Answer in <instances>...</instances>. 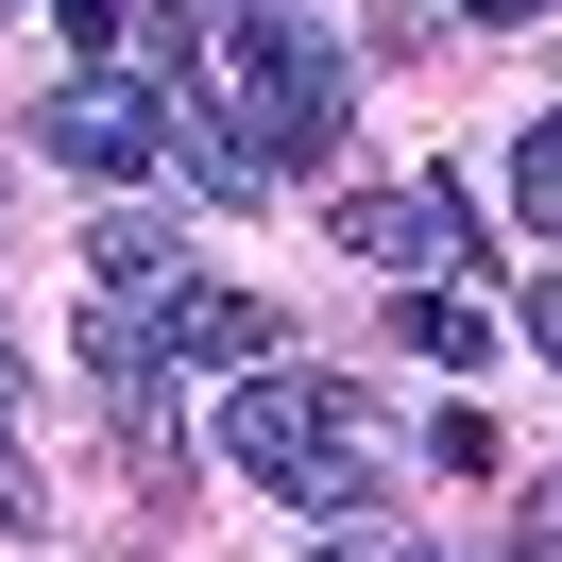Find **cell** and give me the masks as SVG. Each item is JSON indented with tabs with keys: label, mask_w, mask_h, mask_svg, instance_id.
Instances as JSON below:
<instances>
[{
	"label": "cell",
	"mask_w": 562,
	"mask_h": 562,
	"mask_svg": "<svg viewBox=\"0 0 562 562\" xmlns=\"http://www.w3.org/2000/svg\"><path fill=\"white\" fill-rule=\"evenodd\" d=\"M154 69H188V86L222 103V137L256 154V188L324 171L341 120H358V69H341V35H324L307 0H222L205 35H154Z\"/></svg>",
	"instance_id": "1"
},
{
	"label": "cell",
	"mask_w": 562,
	"mask_h": 562,
	"mask_svg": "<svg viewBox=\"0 0 562 562\" xmlns=\"http://www.w3.org/2000/svg\"><path fill=\"white\" fill-rule=\"evenodd\" d=\"M222 460H239V477H273V494H307V512H358V477H375V392L256 358V375L222 392Z\"/></svg>",
	"instance_id": "2"
},
{
	"label": "cell",
	"mask_w": 562,
	"mask_h": 562,
	"mask_svg": "<svg viewBox=\"0 0 562 562\" xmlns=\"http://www.w3.org/2000/svg\"><path fill=\"white\" fill-rule=\"evenodd\" d=\"M171 307H188V256L154 222H103L86 239V358H171Z\"/></svg>",
	"instance_id": "3"
},
{
	"label": "cell",
	"mask_w": 562,
	"mask_h": 562,
	"mask_svg": "<svg viewBox=\"0 0 562 562\" xmlns=\"http://www.w3.org/2000/svg\"><path fill=\"white\" fill-rule=\"evenodd\" d=\"M35 154H52V171H86V188H137L171 137H154V86H137V69H69V86L35 103Z\"/></svg>",
	"instance_id": "4"
},
{
	"label": "cell",
	"mask_w": 562,
	"mask_h": 562,
	"mask_svg": "<svg viewBox=\"0 0 562 562\" xmlns=\"http://www.w3.org/2000/svg\"><path fill=\"white\" fill-rule=\"evenodd\" d=\"M324 222H341V256H358V273H494L460 188H341Z\"/></svg>",
	"instance_id": "5"
},
{
	"label": "cell",
	"mask_w": 562,
	"mask_h": 562,
	"mask_svg": "<svg viewBox=\"0 0 562 562\" xmlns=\"http://www.w3.org/2000/svg\"><path fill=\"white\" fill-rule=\"evenodd\" d=\"M171 358H205V375H256V358H273V307H256V290H205V273H188Z\"/></svg>",
	"instance_id": "6"
},
{
	"label": "cell",
	"mask_w": 562,
	"mask_h": 562,
	"mask_svg": "<svg viewBox=\"0 0 562 562\" xmlns=\"http://www.w3.org/2000/svg\"><path fill=\"white\" fill-rule=\"evenodd\" d=\"M392 341L443 358V375H477V358H494V307H477V290H409V307H392Z\"/></svg>",
	"instance_id": "7"
},
{
	"label": "cell",
	"mask_w": 562,
	"mask_h": 562,
	"mask_svg": "<svg viewBox=\"0 0 562 562\" xmlns=\"http://www.w3.org/2000/svg\"><path fill=\"white\" fill-rule=\"evenodd\" d=\"M512 222H562V120H528V137H512Z\"/></svg>",
	"instance_id": "8"
},
{
	"label": "cell",
	"mask_w": 562,
	"mask_h": 562,
	"mask_svg": "<svg viewBox=\"0 0 562 562\" xmlns=\"http://www.w3.org/2000/svg\"><path fill=\"white\" fill-rule=\"evenodd\" d=\"M512 324H528V358L562 375V273H528V290H512Z\"/></svg>",
	"instance_id": "9"
},
{
	"label": "cell",
	"mask_w": 562,
	"mask_h": 562,
	"mask_svg": "<svg viewBox=\"0 0 562 562\" xmlns=\"http://www.w3.org/2000/svg\"><path fill=\"white\" fill-rule=\"evenodd\" d=\"M0 409H18V392H0ZM52 494H35V460H18V426H0V528H35Z\"/></svg>",
	"instance_id": "10"
},
{
	"label": "cell",
	"mask_w": 562,
	"mask_h": 562,
	"mask_svg": "<svg viewBox=\"0 0 562 562\" xmlns=\"http://www.w3.org/2000/svg\"><path fill=\"white\" fill-rule=\"evenodd\" d=\"M307 562H443V546H409V528H341V546H307Z\"/></svg>",
	"instance_id": "11"
},
{
	"label": "cell",
	"mask_w": 562,
	"mask_h": 562,
	"mask_svg": "<svg viewBox=\"0 0 562 562\" xmlns=\"http://www.w3.org/2000/svg\"><path fill=\"white\" fill-rule=\"evenodd\" d=\"M512 562H562V477L528 494V528H512Z\"/></svg>",
	"instance_id": "12"
},
{
	"label": "cell",
	"mask_w": 562,
	"mask_h": 562,
	"mask_svg": "<svg viewBox=\"0 0 562 562\" xmlns=\"http://www.w3.org/2000/svg\"><path fill=\"white\" fill-rule=\"evenodd\" d=\"M443 18H477V35H528V18H562V0H443Z\"/></svg>",
	"instance_id": "13"
},
{
	"label": "cell",
	"mask_w": 562,
	"mask_h": 562,
	"mask_svg": "<svg viewBox=\"0 0 562 562\" xmlns=\"http://www.w3.org/2000/svg\"><path fill=\"white\" fill-rule=\"evenodd\" d=\"M52 18H69V35H86V52H103V18H120V0H52Z\"/></svg>",
	"instance_id": "14"
},
{
	"label": "cell",
	"mask_w": 562,
	"mask_h": 562,
	"mask_svg": "<svg viewBox=\"0 0 562 562\" xmlns=\"http://www.w3.org/2000/svg\"><path fill=\"white\" fill-rule=\"evenodd\" d=\"M0 18H18V0H0Z\"/></svg>",
	"instance_id": "15"
}]
</instances>
